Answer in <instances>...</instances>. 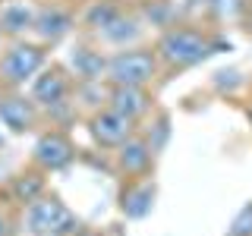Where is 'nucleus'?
Wrapping results in <instances>:
<instances>
[{
  "instance_id": "obj_1",
  "label": "nucleus",
  "mask_w": 252,
  "mask_h": 236,
  "mask_svg": "<svg viewBox=\"0 0 252 236\" xmlns=\"http://www.w3.org/2000/svg\"><path fill=\"white\" fill-rule=\"evenodd\" d=\"M211 38H205L202 31H195V29H167L161 35V41H158V60L164 63V66H177V69H183V66H192V63H199L205 60L211 54Z\"/></svg>"
},
{
  "instance_id": "obj_2",
  "label": "nucleus",
  "mask_w": 252,
  "mask_h": 236,
  "mask_svg": "<svg viewBox=\"0 0 252 236\" xmlns=\"http://www.w3.org/2000/svg\"><path fill=\"white\" fill-rule=\"evenodd\" d=\"M158 51H145V47H129V51H117L107 57V82L110 85H139L145 88L158 76Z\"/></svg>"
},
{
  "instance_id": "obj_3",
  "label": "nucleus",
  "mask_w": 252,
  "mask_h": 236,
  "mask_svg": "<svg viewBox=\"0 0 252 236\" xmlns=\"http://www.w3.org/2000/svg\"><path fill=\"white\" fill-rule=\"evenodd\" d=\"M44 66V47L32 41H13L0 51V85L3 88H22L32 82Z\"/></svg>"
},
{
  "instance_id": "obj_4",
  "label": "nucleus",
  "mask_w": 252,
  "mask_h": 236,
  "mask_svg": "<svg viewBox=\"0 0 252 236\" xmlns=\"http://www.w3.org/2000/svg\"><path fill=\"white\" fill-rule=\"evenodd\" d=\"M22 220H26V230L35 236H69L79 227L73 211L60 199H54V195H41V199L29 202Z\"/></svg>"
},
{
  "instance_id": "obj_5",
  "label": "nucleus",
  "mask_w": 252,
  "mask_h": 236,
  "mask_svg": "<svg viewBox=\"0 0 252 236\" xmlns=\"http://www.w3.org/2000/svg\"><path fill=\"white\" fill-rule=\"evenodd\" d=\"M69 94H73V76L60 66H51L44 73H38L32 79V94L29 98L35 101L41 110H57L69 104Z\"/></svg>"
},
{
  "instance_id": "obj_6",
  "label": "nucleus",
  "mask_w": 252,
  "mask_h": 236,
  "mask_svg": "<svg viewBox=\"0 0 252 236\" xmlns=\"http://www.w3.org/2000/svg\"><path fill=\"white\" fill-rule=\"evenodd\" d=\"M73 157H76V148H73V142H69V136L60 132V129L41 132L38 142H35V148H32V161H35V167L41 173L63 170Z\"/></svg>"
},
{
  "instance_id": "obj_7",
  "label": "nucleus",
  "mask_w": 252,
  "mask_h": 236,
  "mask_svg": "<svg viewBox=\"0 0 252 236\" xmlns=\"http://www.w3.org/2000/svg\"><path fill=\"white\" fill-rule=\"evenodd\" d=\"M89 126H92L94 142H98V145H104V148H120L126 139L136 136V120L123 117L120 110H114V107L94 110Z\"/></svg>"
},
{
  "instance_id": "obj_8",
  "label": "nucleus",
  "mask_w": 252,
  "mask_h": 236,
  "mask_svg": "<svg viewBox=\"0 0 252 236\" xmlns=\"http://www.w3.org/2000/svg\"><path fill=\"white\" fill-rule=\"evenodd\" d=\"M38 110L41 107L35 101L13 88L6 94H0V126H6L10 132H29L38 123Z\"/></svg>"
},
{
  "instance_id": "obj_9",
  "label": "nucleus",
  "mask_w": 252,
  "mask_h": 236,
  "mask_svg": "<svg viewBox=\"0 0 252 236\" xmlns=\"http://www.w3.org/2000/svg\"><path fill=\"white\" fill-rule=\"evenodd\" d=\"M76 26V16L66 10V6H38V16H35V26H32V35L38 41H60L63 35H69Z\"/></svg>"
},
{
  "instance_id": "obj_10",
  "label": "nucleus",
  "mask_w": 252,
  "mask_h": 236,
  "mask_svg": "<svg viewBox=\"0 0 252 236\" xmlns=\"http://www.w3.org/2000/svg\"><path fill=\"white\" fill-rule=\"evenodd\" d=\"M69 76L79 82H107V57L94 47H76L69 54Z\"/></svg>"
},
{
  "instance_id": "obj_11",
  "label": "nucleus",
  "mask_w": 252,
  "mask_h": 236,
  "mask_svg": "<svg viewBox=\"0 0 252 236\" xmlns=\"http://www.w3.org/2000/svg\"><path fill=\"white\" fill-rule=\"evenodd\" d=\"M35 16H38L35 3H29V0H6L0 6V31L10 38H22L35 26Z\"/></svg>"
},
{
  "instance_id": "obj_12",
  "label": "nucleus",
  "mask_w": 252,
  "mask_h": 236,
  "mask_svg": "<svg viewBox=\"0 0 252 236\" xmlns=\"http://www.w3.org/2000/svg\"><path fill=\"white\" fill-rule=\"evenodd\" d=\"M107 107L120 110L123 117H129V120H139L142 114H148L152 98H148V91L139 88V85H110V91H107Z\"/></svg>"
},
{
  "instance_id": "obj_13",
  "label": "nucleus",
  "mask_w": 252,
  "mask_h": 236,
  "mask_svg": "<svg viewBox=\"0 0 252 236\" xmlns=\"http://www.w3.org/2000/svg\"><path fill=\"white\" fill-rule=\"evenodd\" d=\"M152 151L155 148L142 136H132L117 148V164H120V170L126 177H142V173L152 167Z\"/></svg>"
},
{
  "instance_id": "obj_14",
  "label": "nucleus",
  "mask_w": 252,
  "mask_h": 236,
  "mask_svg": "<svg viewBox=\"0 0 252 236\" xmlns=\"http://www.w3.org/2000/svg\"><path fill=\"white\" fill-rule=\"evenodd\" d=\"M94 35H98V41H104V44L120 47V51H123L126 44H132L142 35V19H136V16H126V13H117L114 19H110L107 26H101Z\"/></svg>"
},
{
  "instance_id": "obj_15",
  "label": "nucleus",
  "mask_w": 252,
  "mask_h": 236,
  "mask_svg": "<svg viewBox=\"0 0 252 236\" xmlns=\"http://www.w3.org/2000/svg\"><path fill=\"white\" fill-rule=\"evenodd\" d=\"M152 199H155V189L152 186H145V183L129 186L123 192V211L129 217H142V214H148V208H152Z\"/></svg>"
},
{
  "instance_id": "obj_16",
  "label": "nucleus",
  "mask_w": 252,
  "mask_h": 236,
  "mask_svg": "<svg viewBox=\"0 0 252 236\" xmlns=\"http://www.w3.org/2000/svg\"><path fill=\"white\" fill-rule=\"evenodd\" d=\"M44 195V177L41 173H19V177L13 179V199L29 205L35 199H41Z\"/></svg>"
},
{
  "instance_id": "obj_17",
  "label": "nucleus",
  "mask_w": 252,
  "mask_h": 236,
  "mask_svg": "<svg viewBox=\"0 0 252 236\" xmlns=\"http://www.w3.org/2000/svg\"><path fill=\"white\" fill-rule=\"evenodd\" d=\"M117 13H120V10H117V6L114 3H107V0H104V3H101V0H92V10L89 13H85V26H89V29H94V31H98L101 26H107V22L110 19H114V16Z\"/></svg>"
},
{
  "instance_id": "obj_18",
  "label": "nucleus",
  "mask_w": 252,
  "mask_h": 236,
  "mask_svg": "<svg viewBox=\"0 0 252 236\" xmlns=\"http://www.w3.org/2000/svg\"><path fill=\"white\" fill-rule=\"evenodd\" d=\"M13 230H16V227H13V217L0 208V236H13Z\"/></svg>"
},
{
  "instance_id": "obj_19",
  "label": "nucleus",
  "mask_w": 252,
  "mask_h": 236,
  "mask_svg": "<svg viewBox=\"0 0 252 236\" xmlns=\"http://www.w3.org/2000/svg\"><path fill=\"white\" fill-rule=\"evenodd\" d=\"M6 148V136H3V129H0V151Z\"/></svg>"
},
{
  "instance_id": "obj_20",
  "label": "nucleus",
  "mask_w": 252,
  "mask_h": 236,
  "mask_svg": "<svg viewBox=\"0 0 252 236\" xmlns=\"http://www.w3.org/2000/svg\"><path fill=\"white\" fill-rule=\"evenodd\" d=\"M0 51H3V31H0Z\"/></svg>"
},
{
  "instance_id": "obj_21",
  "label": "nucleus",
  "mask_w": 252,
  "mask_h": 236,
  "mask_svg": "<svg viewBox=\"0 0 252 236\" xmlns=\"http://www.w3.org/2000/svg\"><path fill=\"white\" fill-rule=\"evenodd\" d=\"M82 236H92V233H82Z\"/></svg>"
}]
</instances>
